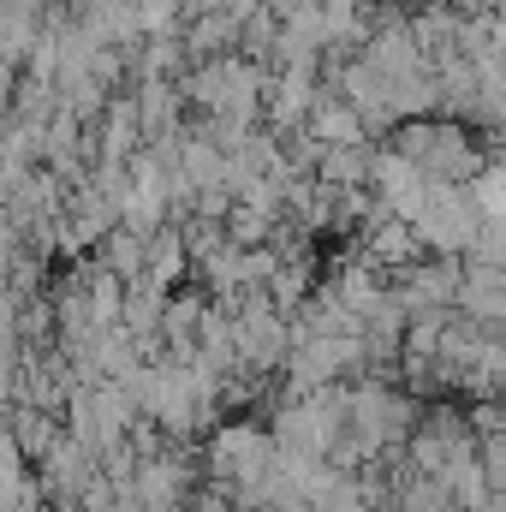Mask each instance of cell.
Masks as SVG:
<instances>
[{
    "instance_id": "9",
    "label": "cell",
    "mask_w": 506,
    "mask_h": 512,
    "mask_svg": "<svg viewBox=\"0 0 506 512\" xmlns=\"http://www.w3.org/2000/svg\"><path fill=\"white\" fill-rule=\"evenodd\" d=\"M316 137H328V143H352V137H358V120H352L346 108L328 102V108H316Z\"/></svg>"
},
{
    "instance_id": "3",
    "label": "cell",
    "mask_w": 506,
    "mask_h": 512,
    "mask_svg": "<svg viewBox=\"0 0 506 512\" xmlns=\"http://www.w3.org/2000/svg\"><path fill=\"white\" fill-rule=\"evenodd\" d=\"M185 268H191V245H185V233H173V227L149 233V262H143V274H149L161 292H173V280H185Z\"/></svg>"
},
{
    "instance_id": "10",
    "label": "cell",
    "mask_w": 506,
    "mask_h": 512,
    "mask_svg": "<svg viewBox=\"0 0 506 512\" xmlns=\"http://www.w3.org/2000/svg\"><path fill=\"white\" fill-rule=\"evenodd\" d=\"M167 18H173V0H143V24L149 30H167Z\"/></svg>"
},
{
    "instance_id": "4",
    "label": "cell",
    "mask_w": 506,
    "mask_h": 512,
    "mask_svg": "<svg viewBox=\"0 0 506 512\" xmlns=\"http://www.w3.org/2000/svg\"><path fill=\"white\" fill-rule=\"evenodd\" d=\"M417 256V227L399 215V221H381L376 233H370V245H364V262H376V268H405Z\"/></svg>"
},
{
    "instance_id": "2",
    "label": "cell",
    "mask_w": 506,
    "mask_h": 512,
    "mask_svg": "<svg viewBox=\"0 0 506 512\" xmlns=\"http://www.w3.org/2000/svg\"><path fill=\"white\" fill-rule=\"evenodd\" d=\"M60 429H66V423H60L54 411H42V405H30V399H18V405H12V435H18V447H24V459H30V465L60 441Z\"/></svg>"
},
{
    "instance_id": "8",
    "label": "cell",
    "mask_w": 506,
    "mask_h": 512,
    "mask_svg": "<svg viewBox=\"0 0 506 512\" xmlns=\"http://www.w3.org/2000/svg\"><path fill=\"white\" fill-rule=\"evenodd\" d=\"M131 137H137V108H114V120H108V137H102V161H126Z\"/></svg>"
},
{
    "instance_id": "6",
    "label": "cell",
    "mask_w": 506,
    "mask_h": 512,
    "mask_svg": "<svg viewBox=\"0 0 506 512\" xmlns=\"http://www.w3.org/2000/svg\"><path fill=\"white\" fill-rule=\"evenodd\" d=\"M268 298H274L280 310H298V304L310 298V262H280L274 280H268Z\"/></svg>"
},
{
    "instance_id": "7",
    "label": "cell",
    "mask_w": 506,
    "mask_h": 512,
    "mask_svg": "<svg viewBox=\"0 0 506 512\" xmlns=\"http://www.w3.org/2000/svg\"><path fill=\"white\" fill-rule=\"evenodd\" d=\"M376 167H370V155H358V149H334L328 161H322V179L328 185H358V179H370Z\"/></svg>"
},
{
    "instance_id": "5",
    "label": "cell",
    "mask_w": 506,
    "mask_h": 512,
    "mask_svg": "<svg viewBox=\"0 0 506 512\" xmlns=\"http://www.w3.org/2000/svg\"><path fill=\"white\" fill-rule=\"evenodd\" d=\"M143 262H149V239L143 233H131V227H114L108 239H102V268H114L120 280H143Z\"/></svg>"
},
{
    "instance_id": "1",
    "label": "cell",
    "mask_w": 506,
    "mask_h": 512,
    "mask_svg": "<svg viewBox=\"0 0 506 512\" xmlns=\"http://www.w3.org/2000/svg\"><path fill=\"white\" fill-rule=\"evenodd\" d=\"M131 495L149 512H179L191 501V465L179 453H143L137 477H131Z\"/></svg>"
}]
</instances>
